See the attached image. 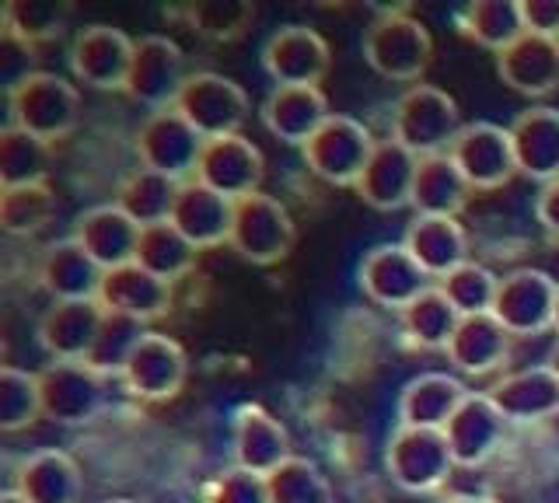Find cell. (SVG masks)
<instances>
[{
	"instance_id": "cell-1",
	"label": "cell",
	"mask_w": 559,
	"mask_h": 503,
	"mask_svg": "<svg viewBox=\"0 0 559 503\" xmlns=\"http://www.w3.org/2000/svg\"><path fill=\"white\" fill-rule=\"evenodd\" d=\"M364 60L384 81L409 84L427 74L433 63V39L424 22L406 11H381L364 28Z\"/></svg>"
},
{
	"instance_id": "cell-2",
	"label": "cell",
	"mask_w": 559,
	"mask_h": 503,
	"mask_svg": "<svg viewBox=\"0 0 559 503\" xmlns=\"http://www.w3.org/2000/svg\"><path fill=\"white\" fill-rule=\"evenodd\" d=\"M462 133V116L454 98L433 84H413L392 106V136L416 158L448 154Z\"/></svg>"
},
{
	"instance_id": "cell-3",
	"label": "cell",
	"mask_w": 559,
	"mask_h": 503,
	"mask_svg": "<svg viewBox=\"0 0 559 503\" xmlns=\"http://www.w3.org/2000/svg\"><path fill=\"white\" fill-rule=\"evenodd\" d=\"M451 447L444 441V430H424V427H395L389 447H384V472L402 493H433L451 479L454 472Z\"/></svg>"
},
{
	"instance_id": "cell-4",
	"label": "cell",
	"mask_w": 559,
	"mask_h": 503,
	"mask_svg": "<svg viewBox=\"0 0 559 503\" xmlns=\"http://www.w3.org/2000/svg\"><path fill=\"white\" fill-rule=\"evenodd\" d=\"M297 241V228L287 214V206L266 196V193H252L235 200V214H231V245L245 263L252 266H276L290 255Z\"/></svg>"
},
{
	"instance_id": "cell-5",
	"label": "cell",
	"mask_w": 559,
	"mask_h": 503,
	"mask_svg": "<svg viewBox=\"0 0 559 503\" xmlns=\"http://www.w3.org/2000/svg\"><path fill=\"white\" fill-rule=\"evenodd\" d=\"M8 112H11V127L52 144L63 141L78 127L81 95L67 77L39 71L8 98Z\"/></svg>"
},
{
	"instance_id": "cell-6",
	"label": "cell",
	"mask_w": 559,
	"mask_h": 503,
	"mask_svg": "<svg viewBox=\"0 0 559 503\" xmlns=\"http://www.w3.org/2000/svg\"><path fill=\"white\" fill-rule=\"evenodd\" d=\"M171 109L179 112L203 141H214V136H235L245 127V119H249V95H245V88L231 77L200 71L186 77Z\"/></svg>"
},
{
	"instance_id": "cell-7",
	"label": "cell",
	"mask_w": 559,
	"mask_h": 503,
	"mask_svg": "<svg viewBox=\"0 0 559 503\" xmlns=\"http://www.w3.org/2000/svg\"><path fill=\"white\" fill-rule=\"evenodd\" d=\"M43 416L60 427H81L95 420L105 403V374L87 360H49L39 371Z\"/></svg>"
},
{
	"instance_id": "cell-8",
	"label": "cell",
	"mask_w": 559,
	"mask_h": 503,
	"mask_svg": "<svg viewBox=\"0 0 559 503\" xmlns=\"http://www.w3.org/2000/svg\"><path fill=\"white\" fill-rule=\"evenodd\" d=\"M371 151H374V136L364 130V123L349 116H329L319 127V133L301 147L311 176L340 189L357 185Z\"/></svg>"
},
{
	"instance_id": "cell-9",
	"label": "cell",
	"mask_w": 559,
	"mask_h": 503,
	"mask_svg": "<svg viewBox=\"0 0 559 503\" xmlns=\"http://www.w3.org/2000/svg\"><path fill=\"white\" fill-rule=\"evenodd\" d=\"M133 147H136L140 168L168 176L175 182H189L197 176L203 136L175 109H162V112H151L144 123H140Z\"/></svg>"
},
{
	"instance_id": "cell-10",
	"label": "cell",
	"mask_w": 559,
	"mask_h": 503,
	"mask_svg": "<svg viewBox=\"0 0 559 503\" xmlns=\"http://www.w3.org/2000/svg\"><path fill=\"white\" fill-rule=\"evenodd\" d=\"M448 158L462 171L468 189H476V193H493V189H503L518 176L511 130H503L497 123L462 127V133L454 136V144L448 151Z\"/></svg>"
},
{
	"instance_id": "cell-11",
	"label": "cell",
	"mask_w": 559,
	"mask_h": 503,
	"mask_svg": "<svg viewBox=\"0 0 559 503\" xmlns=\"http://www.w3.org/2000/svg\"><path fill=\"white\" fill-rule=\"evenodd\" d=\"M556 290L559 284L542 270H511L500 276L497 298H493V315L511 336H538L552 328V311H556Z\"/></svg>"
},
{
	"instance_id": "cell-12",
	"label": "cell",
	"mask_w": 559,
	"mask_h": 503,
	"mask_svg": "<svg viewBox=\"0 0 559 503\" xmlns=\"http://www.w3.org/2000/svg\"><path fill=\"white\" fill-rule=\"evenodd\" d=\"M133 39L112 25H87L70 43V71L95 92H127L133 67Z\"/></svg>"
},
{
	"instance_id": "cell-13",
	"label": "cell",
	"mask_w": 559,
	"mask_h": 503,
	"mask_svg": "<svg viewBox=\"0 0 559 503\" xmlns=\"http://www.w3.org/2000/svg\"><path fill=\"white\" fill-rule=\"evenodd\" d=\"M186 57L168 36H144L133 46V67L127 77V95L154 112L171 109L186 84Z\"/></svg>"
},
{
	"instance_id": "cell-14",
	"label": "cell",
	"mask_w": 559,
	"mask_h": 503,
	"mask_svg": "<svg viewBox=\"0 0 559 503\" xmlns=\"http://www.w3.org/2000/svg\"><path fill=\"white\" fill-rule=\"evenodd\" d=\"M186 371H189V360L182 346L162 333H147L136 343L130 360L122 363L119 381H122V388L136 398L165 403V398H175L182 392Z\"/></svg>"
},
{
	"instance_id": "cell-15",
	"label": "cell",
	"mask_w": 559,
	"mask_h": 503,
	"mask_svg": "<svg viewBox=\"0 0 559 503\" xmlns=\"http://www.w3.org/2000/svg\"><path fill=\"white\" fill-rule=\"evenodd\" d=\"M262 176H266V165H262L259 147L252 141H245L241 133H235V136H214V141H203L197 176L192 179L235 203L241 196L259 193Z\"/></svg>"
},
{
	"instance_id": "cell-16",
	"label": "cell",
	"mask_w": 559,
	"mask_h": 503,
	"mask_svg": "<svg viewBox=\"0 0 559 503\" xmlns=\"http://www.w3.org/2000/svg\"><path fill=\"white\" fill-rule=\"evenodd\" d=\"M332 67V46L308 25H284L262 43V71L276 84L319 88Z\"/></svg>"
},
{
	"instance_id": "cell-17",
	"label": "cell",
	"mask_w": 559,
	"mask_h": 503,
	"mask_svg": "<svg viewBox=\"0 0 559 503\" xmlns=\"http://www.w3.org/2000/svg\"><path fill=\"white\" fill-rule=\"evenodd\" d=\"M357 284L367 301L402 311L430 287V276L416 266V259L402 245H374L360 259Z\"/></svg>"
},
{
	"instance_id": "cell-18",
	"label": "cell",
	"mask_w": 559,
	"mask_h": 503,
	"mask_svg": "<svg viewBox=\"0 0 559 503\" xmlns=\"http://www.w3.org/2000/svg\"><path fill=\"white\" fill-rule=\"evenodd\" d=\"M503 412L493 406L486 392H468L462 406L444 423V441L451 447V458L459 468H479L497 455L503 441Z\"/></svg>"
},
{
	"instance_id": "cell-19",
	"label": "cell",
	"mask_w": 559,
	"mask_h": 503,
	"mask_svg": "<svg viewBox=\"0 0 559 503\" xmlns=\"http://www.w3.org/2000/svg\"><path fill=\"white\" fill-rule=\"evenodd\" d=\"M413 179H416V154H409L395 136H384V141H374L371 158H367L354 189L371 211L395 214L402 206H409Z\"/></svg>"
},
{
	"instance_id": "cell-20",
	"label": "cell",
	"mask_w": 559,
	"mask_h": 503,
	"mask_svg": "<svg viewBox=\"0 0 559 503\" xmlns=\"http://www.w3.org/2000/svg\"><path fill=\"white\" fill-rule=\"evenodd\" d=\"M329 116L325 92L311 84H276L262 101V127L290 147H305Z\"/></svg>"
},
{
	"instance_id": "cell-21",
	"label": "cell",
	"mask_w": 559,
	"mask_h": 503,
	"mask_svg": "<svg viewBox=\"0 0 559 503\" xmlns=\"http://www.w3.org/2000/svg\"><path fill=\"white\" fill-rule=\"evenodd\" d=\"M231 455L238 468H249L255 476H270L273 468H280L290 458V438L270 409L249 403L235 409Z\"/></svg>"
},
{
	"instance_id": "cell-22",
	"label": "cell",
	"mask_w": 559,
	"mask_h": 503,
	"mask_svg": "<svg viewBox=\"0 0 559 503\" xmlns=\"http://www.w3.org/2000/svg\"><path fill=\"white\" fill-rule=\"evenodd\" d=\"M98 304L112 315H127L136 322L165 319L171 308V284L157 280L144 266L127 263L116 270H105L98 287Z\"/></svg>"
},
{
	"instance_id": "cell-23",
	"label": "cell",
	"mask_w": 559,
	"mask_h": 503,
	"mask_svg": "<svg viewBox=\"0 0 559 503\" xmlns=\"http://www.w3.org/2000/svg\"><path fill=\"white\" fill-rule=\"evenodd\" d=\"M497 74L511 92L524 98H546L559 88V39L524 32L497 53Z\"/></svg>"
},
{
	"instance_id": "cell-24",
	"label": "cell",
	"mask_w": 559,
	"mask_h": 503,
	"mask_svg": "<svg viewBox=\"0 0 559 503\" xmlns=\"http://www.w3.org/2000/svg\"><path fill=\"white\" fill-rule=\"evenodd\" d=\"M231 214H235L231 200H224L203 182L189 179L179 185V196H175L171 224L179 228L186 241H192L203 252V249L227 245V238H231Z\"/></svg>"
},
{
	"instance_id": "cell-25",
	"label": "cell",
	"mask_w": 559,
	"mask_h": 503,
	"mask_svg": "<svg viewBox=\"0 0 559 503\" xmlns=\"http://www.w3.org/2000/svg\"><path fill=\"white\" fill-rule=\"evenodd\" d=\"M102 319L105 308L98 301H52L39 322V346L49 360H87Z\"/></svg>"
},
{
	"instance_id": "cell-26",
	"label": "cell",
	"mask_w": 559,
	"mask_h": 503,
	"mask_svg": "<svg viewBox=\"0 0 559 503\" xmlns=\"http://www.w3.org/2000/svg\"><path fill=\"white\" fill-rule=\"evenodd\" d=\"M14 493L28 503H81L84 479L67 451L46 447L22 458L14 468Z\"/></svg>"
},
{
	"instance_id": "cell-27",
	"label": "cell",
	"mask_w": 559,
	"mask_h": 503,
	"mask_svg": "<svg viewBox=\"0 0 559 503\" xmlns=\"http://www.w3.org/2000/svg\"><path fill=\"white\" fill-rule=\"evenodd\" d=\"M70 238H74L102 270H116V266L133 263L140 228L116 203H102L74 220V235Z\"/></svg>"
},
{
	"instance_id": "cell-28",
	"label": "cell",
	"mask_w": 559,
	"mask_h": 503,
	"mask_svg": "<svg viewBox=\"0 0 559 503\" xmlns=\"http://www.w3.org/2000/svg\"><path fill=\"white\" fill-rule=\"evenodd\" d=\"M511 144L521 176L542 185L559 179V109H524L511 123Z\"/></svg>"
},
{
	"instance_id": "cell-29",
	"label": "cell",
	"mask_w": 559,
	"mask_h": 503,
	"mask_svg": "<svg viewBox=\"0 0 559 503\" xmlns=\"http://www.w3.org/2000/svg\"><path fill=\"white\" fill-rule=\"evenodd\" d=\"M402 249L416 259L419 270L437 276V280H444L451 270L468 263V235L459 217H416L406 228Z\"/></svg>"
},
{
	"instance_id": "cell-30",
	"label": "cell",
	"mask_w": 559,
	"mask_h": 503,
	"mask_svg": "<svg viewBox=\"0 0 559 503\" xmlns=\"http://www.w3.org/2000/svg\"><path fill=\"white\" fill-rule=\"evenodd\" d=\"M507 423H542L559 412V378L549 368H528L500 378L486 392Z\"/></svg>"
},
{
	"instance_id": "cell-31",
	"label": "cell",
	"mask_w": 559,
	"mask_h": 503,
	"mask_svg": "<svg viewBox=\"0 0 559 503\" xmlns=\"http://www.w3.org/2000/svg\"><path fill=\"white\" fill-rule=\"evenodd\" d=\"M448 360L468 378H486L503 368L511 354V333L493 315H465L448 343Z\"/></svg>"
},
{
	"instance_id": "cell-32",
	"label": "cell",
	"mask_w": 559,
	"mask_h": 503,
	"mask_svg": "<svg viewBox=\"0 0 559 503\" xmlns=\"http://www.w3.org/2000/svg\"><path fill=\"white\" fill-rule=\"evenodd\" d=\"M105 270L87 255L74 238L52 241L43 252L39 280L52 294V301H98Z\"/></svg>"
},
{
	"instance_id": "cell-33",
	"label": "cell",
	"mask_w": 559,
	"mask_h": 503,
	"mask_svg": "<svg viewBox=\"0 0 559 503\" xmlns=\"http://www.w3.org/2000/svg\"><path fill=\"white\" fill-rule=\"evenodd\" d=\"M465 385L459 378L427 371L416 374L399 395V423L402 427H424V430H444V423L462 406Z\"/></svg>"
},
{
	"instance_id": "cell-34",
	"label": "cell",
	"mask_w": 559,
	"mask_h": 503,
	"mask_svg": "<svg viewBox=\"0 0 559 503\" xmlns=\"http://www.w3.org/2000/svg\"><path fill=\"white\" fill-rule=\"evenodd\" d=\"M468 182L462 171L454 168L448 154H430V158H416V179L409 206L416 217H459L468 203Z\"/></svg>"
},
{
	"instance_id": "cell-35",
	"label": "cell",
	"mask_w": 559,
	"mask_h": 503,
	"mask_svg": "<svg viewBox=\"0 0 559 503\" xmlns=\"http://www.w3.org/2000/svg\"><path fill=\"white\" fill-rule=\"evenodd\" d=\"M402 336L413 350H448V343L459 328L462 315L451 308V301L441 294V287H427L416 301H409L399 311Z\"/></svg>"
},
{
	"instance_id": "cell-36",
	"label": "cell",
	"mask_w": 559,
	"mask_h": 503,
	"mask_svg": "<svg viewBox=\"0 0 559 503\" xmlns=\"http://www.w3.org/2000/svg\"><path fill=\"white\" fill-rule=\"evenodd\" d=\"M454 25H459V36L483 49H493V53H503L507 46L524 36L518 0H476L454 14Z\"/></svg>"
},
{
	"instance_id": "cell-37",
	"label": "cell",
	"mask_w": 559,
	"mask_h": 503,
	"mask_svg": "<svg viewBox=\"0 0 559 503\" xmlns=\"http://www.w3.org/2000/svg\"><path fill=\"white\" fill-rule=\"evenodd\" d=\"M179 185L168 176H157V171L136 168L133 176H127L116 189V206L127 214L136 228H151V224H165L171 220V206L179 196Z\"/></svg>"
},
{
	"instance_id": "cell-38",
	"label": "cell",
	"mask_w": 559,
	"mask_h": 503,
	"mask_svg": "<svg viewBox=\"0 0 559 503\" xmlns=\"http://www.w3.org/2000/svg\"><path fill=\"white\" fill-rule=\"evenodd\" d=\"M197 255H200V249L192 245V241H186L171 220H165V224H151V228H140L133 263L154 273L157 280L175 284L197 266Z\"/></svg>"
},
{
	"instance_id": "cell-39",
	"label": "cell",
	"mask_w": 559,
	"mask_h": 503,
	"mask_svg": "<svg viewBox=\"0 0 559 503\" xmlns=\"http://www.w3.org/2000/svg\"><path fill=\"white\" fill-rule=\"evenodd\" d=\"M52 151L46 141L17 127H0V185H43L49 176Z\"/></svg>"
},
{
	"instance_id": "cell-40",
	"label": "cell",
	"mask_w": 559,
	"mask_h": 503,
	"mask_svg": "<svg viewBox=\"0 0 559 503\" xmlns=\"http://www.w3.org/2000/svg\"><path fill=\"white\" fill-rule=\"evenodd\" d=\"M57 214V196L52 189L43 185H17L4 189L0 196V231L8 235H35Z\"/></svg>"
},
{
	"instance_id": "cell-41",
	"label": "cell",
	"mask_w": 559,
	"mask_h": 503,
	"mask_svg": "<svg viewBox=\"0 0 559 503\" xmlns=\"http://www.w3.org/2000/svg\"><path fill=\"white\" fill-rule=\"evenodd\" d=\"M270 503H332V486L322 476V468L290 455L280 468L266 476Z\"/></svg>"
},
{
	"instance_id": "cell-42",
	"label": "cell",
	"mask_w": 559,
	"mask_h": 503,
	"mask_svg": "<svg viewBox=\"0 0 559 503\" xmlns=\"http://www.w3.org/2000/svg\"><path fill=\"white\" fill-rule=\"evenodd\" d=\"M43 416L39 374L0 368V433H17Z\"/></svg>"
},
{
	"instance_id": "cell-43",
	"label": "cell",
	"mask_w": 559,
	"mask_h": 503,
	"mask_svg": "<svg viewBox=\"0 0 559 503\" xmlns=\"http://www.w3.org/2000/svg\"><path fill=\"white\" fill-rule=\"evenodd\" d=\"M497 284H500V276H493L486 266L462 263L437 287H441V294L451 301V308L465 319V315H489V311H493Z\"/></svg>"
},
{
	"instance_id": "cell-44",
	"label": "cell",
	"mask_w": 559,
	"mask_h": 503,
	"mask_svg": "<svg viewBox=\"0 0 559 503\" xmlns=\"http://www.w3.org/2000/svg\"><path fill=\"white\" fill-rule=\"evenodd\" d=\"M144 336H147L144 333V322L105 311L102 328H98V339L92 346V357H87V363H92L98 374H119L122 363L130 360V354L136 350V343L144 339Z\"/></svg>"
},
{
	"instance_id": "cell-45",
	"label": "cell",
	"mask_w": 559,
	"mask_h": 503,
	"mask_svg": "<svg viewBox=\"0 0 559 503\" xmlns=\"http://www.w3.org/2000/svg\"><path fill=\"white\" fill-rule=\"evenodd\" d=\"M70 22V4H35V0H11L8 28L17 39L39 49L43 43L57 39Z\"/></svg>"
},
{
	"instance_id": "cell-46",
	"label": "cell",
	"mask_w": 559,
	"mask_h": 503,
	"mask_svg": "<svg viewBox=\"0 0 559 503\" xmlns=\"http://www.w3.org/2000/svg\"><path fill=\"white\" fill-rule=\"evenodd\" d=\"M186 22L200 32L206 39H238L252 22V8L249 4H235V0H210V4H192L182 11Z\"/></svg>"
},
{
	"instance_id": "cell-47",
	"label": "cell",
	"mask_w": 559,
	"mask_h": 503,
	"mask_svg": "<svg viewBox=\"0 0 559 503\" xmlns=\"http://www.w3.org/2000/svg\"><path fill=\"white\" fill-rule=\"evenodd\" d=\"M203 503H270L266 476H255L249 468H224L203 486Z\"/></svg>"
},
{
	"instance_id": "cell-48",
	"label": "cell",
	"mask_w": 559,
	"mask_h": 503,
	"mask_svg": "<svg viewBox=\"0 0 559 503\" xmlns=\"http://www.w3.org/2000/svg\"><path fill=\"white\" fill-rule=\"evenodd\" d=\"M32 74H39L35 46L17 39L11 28H0V95L11 98Z\"/></svg>"
},
{
	"instance_id": "cell-49",
	"label": "cell",
	"mask_w": 559,
	"mask_h": 503,
	"mask_svg": "<svg viewBox=\"0 0 559 503\" xmlns=\"http://www.w3.org/2000/svg\"><path fill=\"white\" fill-rule=\"evenodd\" d=\"M524 32L559 39V0H518Z\"/></svg>"
},
{
	"instance_id": "cell-50",
	"label": "cell",
	"mask_w": 559,
	"mask_h": 503,
	"mask_svg": "<svg viewBox=\"0 0 559 503\" xmlns=\"http://www.w3.org/2000/svg\"><path fill=\"white\" fill-rule=\"evenodd\" d=\"M535 217L546 228V235L559 241V179L542 185V193L535 196Z\"/></svg>"
},
{
	"instance_id": "cell-51",
	"label": "cell",
	"mask_w": 559,
	"mask_h": 503,
	"mask_svg": "<svg viewBox=\"0 0 559 503\" xmlns=\"http://www.w3.org/2000/svg\"><path fill=\"white\" fill-rule=\"evenodd\" d=\"M444 503H500L497 496H479V493H454Z\"/></svg>"
},
{
	"instance_id": "cell-52",
	"label": "cell",
	"mask_w": 559,
	"mask_h": 503,
	"mask_svg": "<svg viewBox=\"0 0 559 503\" xmlns=\"http://www.w3.org/2000/svg\"><path fill=\"white\" fill-rule=\"evenodd\" d=\"M546 368L559 378V339L552 343V350H549V360H546Z\"/></svg>"
},
{
	"instance_id": "cell-53",
	"label": "cell",
	"mask_w": 559,
	"mask_h": 503,
	"mask_svg": "<svg viewBox=\"0 0 559 503\" xmlns=\"http://www.w3.org/2000/svg\"><path fill=\"white\" fill-rule=\"evenodd\" d=\"M0 503H28L25 496H17L14 490H4V493H0Z\"/></svg>"
},
{
	"instance_id": "cell-54",
	"label": "cell",
	"mask_w": 559,
	"mask_h": 503,
	"mask_svg": "<svg viewBox=\"0 0 559 503\" xmlns=\"http://www.w3.org/2000/svg\"><path fill=\"white\" fill-rule=\"evenodd\" d=\"M8 11H11V0H0V28H8Z\"/></svg>"
},
{
	"instance_id": "cell-55",
	"label": "cell",
	"mask_w": 559,
	"mask_h": 503,
	"mask_svg": "<svg viewBox=\"0 0 559 503\" xmlns=\"http://www.w3.org/2000/svg\"><path fill=\"white\" fill-rule=\"evenodd\" d=\"M552 328L559 333V290H556V311H552Z\"/></svg>"
},
{
	"instance_id": "cell-56",
	"label": "cell",
	"mask_w": 559,
	"mask_h": 503,
	"mask_svg": "<svg viewBox=\"0 0 559 503\" xmlns=\"http://www.w3.org/2000/svg\"><path fill=\"white\" fill-rule=\"evenodd\" d=\"M0 368H8V346H4V339H0Z\"/></svg>"
},
{
	"instance_id": "cell-57",
	"label": "cell",
	"mask_w": 559,
	"mask_h": 503,
	"mask_svg": "<svg viewBox=\"0 0 559 503\" xmlns=\"http://www.w3.org/2000/svg\"><path fill=\"white\" fill-rule=\"evenodd\" d=\"M105 503H136V500H105Z\"/></svg>"
},
{
	"instance_id": "cell-58",
	"label": "cell",
	"mask_w": 559,
	"mask_h": 503,
	"mask_svg": "<svg viewBox=\"0 0 559 503\" xmlns=\"http://www.w3.org/2000/svg\"><path fill=\"white\" fill-rule=\"evenodd\" d=\"M0 493H4V476H0Z\"/></svg>"
},
{
	"instance_id": "cell-59",
	"label": "cell",
	"mask_w": 559,
	"mask_h": 503,
	"mask_svg": "<svg viewBox=\"0 0 559 503\" xmlns=\"http://www.w3.org/2000/svg\"><path fill=\"white\" fill-rule=\"evenodd\" d=\"M0 196H4V185H0Z\"/></svg>"
}]
</instances>
